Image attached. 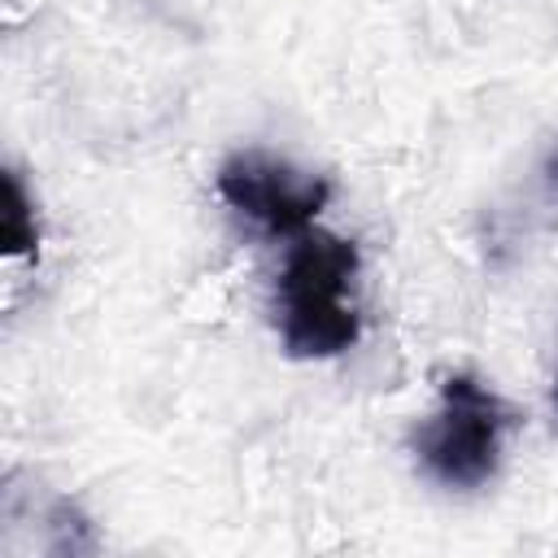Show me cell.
<instances>
[{
  "instance_id": "cell-6",
  "label": "cell",
  "mask_w": 558,
  "mask_h": 558,
  "mask_svg": "<svg viewBox=\"0 0 558 558\" xmlns=\"http://www.w3.org/2000/svg\"><path fill=\"white\" fill-rule=\"evenodd\" d=\"M554 397H558V379H554Z\"/></svg>"
},
{
  "instance_id": "cell-3",
  "label": "cell",
  "mask_w": 558,
  "mask_h": 558,
  "mask_svg": "<svg viewBox=\"0 0 558 558\" xmlns=\"http://www.w3.org/2000/svg\"><path fill=\"white\" fill-rule=\"evenodd\" d=\"M214 187L235 214H244L270 235H301L305 227H314L318 209L331 196V183L323 174H305L270 153L227 157L218 166Z\"/></svg>"
},
{
  "instance_id": "cell-1",
  "label": "cell",
  "mask_w": 558,
  "mask_h": 558,
  "mask_svg": "<svg viewBox=\"0 0 558 558\" xmlns=\"http://www.w3.org/2000/svg\"><path fill=\"white\" fill-rule=\"evenodd\" d=\"M357 279V244L327 231L305 227L292 235L283 253V270L275 283V327L288 357H340L357 344L362 318L353 305Z\"/></svg>"
},
{
  "instance_id": "cell-5",
  "label": "cell",
  "mask_w": 558,
  "mask_h": 558,
  "mask_svg": "<svg viewBox=\"0 0 558 558\" xmlns=\"http://www.w3.org/2000/svg\"><path fill=\"white\" fill-rule=\"evenodd\" d=\"M545 174H549V183H554V187H558V148H554V153H549V161H545Z\"/></svg>"
},
{
  "instance_id": "cell-4",
  "label": "cell",
  "mask_w": 558,
  "mask_h": 558,
  "mask_svg": "<svg viewBox=\"0 0 558 558\" xmlns=\"http://www.w3.org/2000/svg\"><path fill=\"white\" fill-rule=\"evenodd\" d=\"M0 240L9 257H31L39 248V227H35V209L26 201V187L17 179V170H4V214H0Z\"/></svg>"
},
{
  "instance_id": "cell-2",
  "label": "cell",
  "mask_w": 558,
  "mask_h": 558,
  "mask_svg": "<svg viewBox=\"0 0 558 558\" xmlns=\"http://www.w3.org/2000/svg\"><path fill=\"white\" fill-rule=\"evenodd\" d=\"M514 410L471 371H453L440 384L436 414L414 432L418 466L445 488H480L497 475L501 440Z\"/></svg>"
}]
</instances>
